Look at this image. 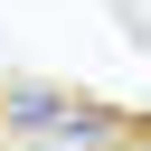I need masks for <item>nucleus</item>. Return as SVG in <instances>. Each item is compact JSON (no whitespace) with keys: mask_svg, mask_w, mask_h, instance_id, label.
Segmentation results:
<instances>
[{"mask_svg":"<svg viewBox=\"0 0 151 151\" xmlns=\"http://www.w3.org/2000/svg\"><path fill=\"white\" fill-rule=\"evenodd\" d=\"M123 142V113H85V123H66V132H38L28 151H113Z\"/></svg>","mask_w":151,"mask_h":151,"instance_id":"obj_2","label":"nucleus"},{"mask_svg":"<svg viewBox=\"0 0 151 151\" xmlns=\"http://www.w3.org/2000/svg\"><path fill=\"white\" fill-rule=\"evenodd\" d=\"M85 113H104V104H85V94H66V85H0V132H19V142L66 132V123H85Z\"/></svg>","mask_w":151,"mask_h":151,"instance_id":"obj_1","label":"nucleus"}]
</instances>
